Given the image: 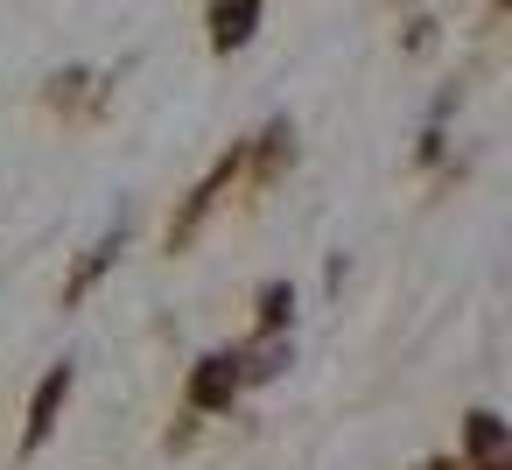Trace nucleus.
Instances as JSON below:
<instances>
[{
    "instance_id": "nucleus-1",
    "label": "nucleus",
    "mask_w": 512,
    "mask_h": 470,
    "mask_svg": "<svg viewBox=\"0 0 512 470\" xmlns=\"http://www.w3.org/2000/svg\"><path fill=\"white\" fill-rule=\"evenodd\" d=\"M239 386H246L239 358H232V351H211V358L190 372V407H204V414H211V407H232V393H239Z\"/></svg>"
},
{
    "instance_id": "nucleus-2",
    "label": "nucleus",
    "mask_w": 512,
    "mask_h": 470,
    "mask_svg": "<svg viewBox=\"0 0 512 470\" xmlns=\"http://www.w3.org/2000/svg\"><path fill=\"white\" fill-rule=\"evenodd\" d=\"M64 400H71V365H57V372L36 386V400H29V428H22V449H43V442H50V428H57Z\"/></svg>"
},
{
    "instance_id": "nucleus-3",
    "label": "nucleus",
    "mask_w": 512,
    "mask_h": 470,
    "mask_svg": "<svg viewBox=\"0 0 512 470\" xmlns=\"http://www.w3.org/2000/svg\"><path fill=\"white\" fill-rule=\"evenodd\" d=\"M260 22V0H211V43L218 50H239Z\"/></svg>"
},
{
    "instance_id": "nucleus-4",
    "label": "nucleus",
    "mask_w": 512,
    "mask_h": 470,
    "mask_svg": "<svg viewBox=\"0 0 512 470\" xmlns=\"http://www.w3.org/2000/svg\"><path fill=\"white\" fill-rule=\"evenodd\" d=\"M470 456L484 470H505V428H498V414H470Z\"/></svg>"
},
{
    "instance_id": "nucleus-5",
    "label": "nucleus",
    "mask_w": 512,
    "mask_h": 470,
    "mask_svg": "<svg viewBox=\"0 0 512 470\" xmlns=\"http://www.w3.org/2000/svg\"><path fill=\"white\" fill-rule=\"evenodd\" d=\"M113 253H120V239H99V246H92V253H85V267H78V274H71V288H64V295H71V302H78V295H85V288H92V281H99V267H106V260H113Z\"/></svg>"
},
{
    "instance_id": "nucleus-6",
    "label": "nucleus",
    "mask_w": 512,
    "mask_h": 470,
    "mask_svg": "<svg viewBox=\"0 0 512 470\" xmlns=\"http://www.w3.org/2000/svg\"><path fill=\"white\" fill-rule=\"evenodd\" d=\"M281 316H288V288H267V295H260V323L281 330Z\"/></svg>"
}]
</instances>
